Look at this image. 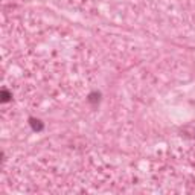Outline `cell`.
Here are the masks:
<instances>
[{"instance_id":"cell-1","label":"cell","mask_w":195,"mask_h":195,"mask_svg":"<svg viewBox=\"0 0 195 195\" xmlns=\"http://www.w3.org/2000/svg\"><path fill=\"white\" fill-rule=\"evenodd\" d=\"M31 124H32V126H34V130H41L43 128V124H41V121H38V119H31Z\"/></svg>"}]
</instances>
